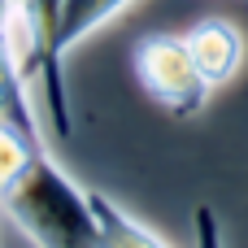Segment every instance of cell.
<instances>
[{"mask_svg":"<svg viewBox=\"0 0 248 248\" xmlns=\"http://www.w3.org/2000/svg\"><path fill=\"white\" fill-rule=\"evenodd\" d=\"M92 214H96V244L100 248H170L157 231H148L135 214H126L105 192H92Z\"/></svg>","mask_w":248,"mask_h":248,"instance_id":"5b68a950","label":"cell"},{"mask_svg":"<svg viewBox=\"0 0 248 248\" xmlns=\"http://www.w3.org/2000/svg\"><path fill=\"white\" fill-rule=\"evenodd\" d=\"M135 78L140 87L170 109L174 118H196L209 100V83L192 61V48L183 35H148L135 44Z\"/></svg>","mask_w":248,"mask_h":248,"instance_id":"7a4b0ae2","label":"cell"},{"mask_svg":"<svg viewBox=\"0 0 248 248\" xmlns=\"http://www.w3.org/2000/svg\"><path fill=\"white\" fill-rule=\"evenodd\" d=\"M192 222H196V248H222V231H218V214H214L209 205H196Z\"/></svg>","mask_w":248,"mask_h":248,"instance_id":"ba28073f","label":"cell"},{"mask_svg":"<svg viewBox=\"0 0 248 248\" xmlns=\"http://www.w3.org/2000/svg\"><path fill=\"white\" fill-rule=\"evenodd\" d=\"M126 4L131 0H61V22H57V52H61V61H65V52L74 44H83L105 22H113Z\"/></svg>","mask_w":248,"mask_h":248,"instance_id":"8992f818","label":"cell"},{"mask_svg":"<svg viewBox=\"0 0 248 248\" xmlns=\"http://www.w3.org/2000/svg\"><path fill=\"white\" fill-rule=\"evenodd\" d=\"M0 122L17 126L35 144H48L39 109H35V87L22 70L17 39H13V0H0Z\"/></svg>","mask_w":248,"mask_h":248,"instance_id":"3957f363","label":"cell"},{"mask_svg":"<svg viewBox=\"0 0 248 248\" xmlns=\"http://www.w3.org/2000/svg\"><path fill=\"white\" fill-rule=\"evenodd\" d=\"M39 148H48V144H35L31 135H22L17 126H9V122H0V192L31 166V157L39 153Z\"/></svg>","mask_w":248,"mask_h":248,"instance_id":"52a82bcc","label":"cell"},{"mask_svg":"<svg viewBox=\"0 0 248 248\" xmlns=\"http://www.w3.org/2000/svg\"><path fill=\"white\" fill-rule=\"evenodd\" d=\"M183 39H187L192 61H196V70L205 74L209 87H222V83H231L240 74L248 44H244V31L235 22H227V17H201Z\"/></svg>","mask_w":248,"mask_h":248,"instance_id":"277c9868","label":"cell"},{"mask_svg":"<svg viewBox=\"0 0 248 248\" xmlns=\"http://www.w3.org/2000/svg\"><path fill=\"white\" fill-rule=\"evenodd\" d=\"M0 209L35 240V248H100L92 187L74 183L48 148H39L31 166L0 192Z\"/></svg>","mask_w":248,"mask_h":248,"instance_id":"6da1fadb","label":"cell"}]
</instances>
